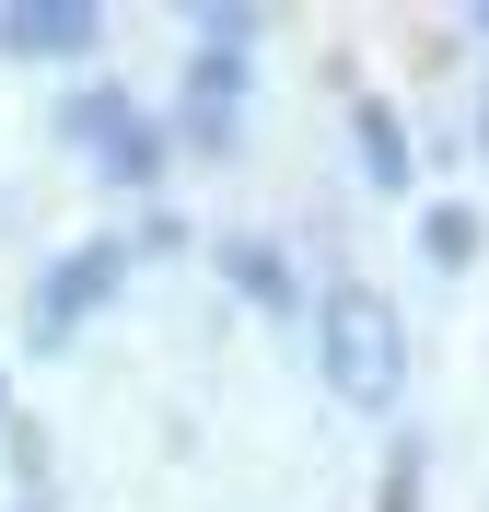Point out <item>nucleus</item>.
<instances>
[{
    "mask_svg": "<svg viewBox=\"0 0 489 512\" xmlns=\"http://www.w3.org/2000/svg\"><path fill=\"white\" fill-rule=\"evenodd\" d=\"M326 373H338V396H361V408L396 396L408 338H396V303H385V291H326Z\"/></svg>",
    "mask_w": 489,
    "mask_h": 512,
    "instance_id": "obj_1",
    "label": "nucleus"
},
{
    "mask_svg": "<svg viewBox=\"0 0 489 512\" xmlns=\"http://www.w3.org/2000/svg\"><path fill=\"white\" fill-rule=\"evenodd\" d=\"M117 268H129V245H82V256H59V268H47V291H35V338H59L82 303H105V291H117Z\"/></svg>",
    "mask_w": 489,
    "mask_h": 512,
    "instance_id": "obj_2",
    "label": "nucleus"
},
{
    "mask_svg": "<svg viewBox=\"0 0 489 512\" xmlns=\"http://www.w3.org/2000/svg\"><path fill=\"white\" fill-rule=\"evenodd\" d=\"M70 140H94V152L117 163L129 187H140V175H152V128L129 117V94H70Z\"/></svg>",
    "mask_w": 489,
    "mask_h": 512,
    "instance_id": "obj_3",
    "label": "nucleus"
},
{
    "mask_svg": "<svg viewBox=\"0 0 489 512\" xmlns=\"http://www.w3.org/2000/svg\"><path fill=\"white\" fill-rule=\"evenodd\" d=\"M0 47L12 59H70V47H94V0H24V12H0Z\"/></svg>",
    "mask_w": 489,
    "mask_h": 512,
    "instance_id": "obj_4",
    "label": "nucleus"
},
{
    "mask_svg": "<svg viewBox=\"0 0 489 512\" xmlns=\"http://www.w3.org/2000/svg\"><path fill=\"white\" fill-rule=\"evenodd\" d=\"M233 94H245V70L210 47V59L187 70V140H222V128H233Z\"/></svg>",
    "mask_w": 489,
    "mask_h": 512,
    "instance_id": "obj_5",
    "label": "nucleus"
},
{
    "mask_svg": "<svg viewBox=\"0 0 489 512\" xmlns=\"http://www.w3.org/2000/svg\"><path fill=\"white\" fill-rule=\"evenodd\" d=\"M350 128H361V163H373V187H408V128H396L385 105H361Z\"/></svg>",
    "mask_w": 489,
    "mask_h": 512,
    "instance_id": "obj_6",
    "label": "nucleus"
},
{
    "mask_svg": "<svg viewBox=\"0 0 489 512\" xmlns=\"http://www.w3.org/2000/svg\"><path fill=\"white\" fill-rule=\"evenodd\" d=\"M233 280L257 291V303H292V268H280V245H233Z\"/></svg>",
    "mask_w": 489,
    "mask_h": 512,
    "instance_id": "obj_7",
    "label": "nucleus"
},
{
    "mask_svg": "<svg viewBox=\"0 0 489 512\" xmlns=\"http://www.w3.org/2000/svg\"><path fill=\"white\" fill-rule=\"evenodd\" d=\"M420 245L443 256V268H466V256H478V210H431V222H420Z\"/></svg>",
    "mask_w": 489,
    "mask_h": 512,
    "instance_id": "obj_8",
    "label": "nucleus"
},
{
    "mask_svg": "<svg viewBox=\"0 0 489 512\" xmlns=\"http://www.w3.org/2000/svg\"><path fill=\"white\" fill-rule=\"evenodd\" d=\"M385 512H420V454H396V478H385Z\"/></svg>",
    "mask_w": 489,
    "mask_h": 512,
    "instance_id": "obj_9",
    "label": "nucleus"
}]
</instances>
